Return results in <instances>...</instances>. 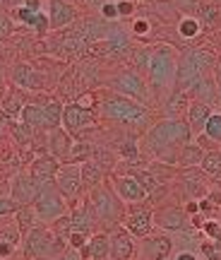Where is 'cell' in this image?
I'll return each instance as SVG.
<instances>
[{
	"label": "cell",
	"instance_id": "cell-24",
	"mask_svg": "<svg viewBox=\"0 0 221 260\" xmlns=\"http://www.w3.org/2000/svg\"><path fill=\"white\" fill-rule=\"evenodd\" d=\"M183 188H185V193L190 195V200H202L209 193L207 178L200 171H195V169H183Z\"/></svg>",
	"mask_w": 221,
	"mask_h": 260
},
{
	"label": "cell",
	"instance_id": "cell-22",
	"mask_svg": "<svg viewBox=\"0 0 221 260\" xmlns=\"http://www.w3.org/2000/svg\"><path fill=\"white\" fill-rule=\"evenodd\" d=\"M110 255V241L106 232H96L89 236V241L80 251V258L82 260H108Z\"/></svg>",
	"mask_w": 221,
	"mask_h": 260
},
{
	"label": "cell",
	"instance_id": "cell-9",
	"mask_svg": "<svg viewBox=\"0 0 221 260\" xmlns=\"http://www.w3.org/2000/svg\"><path fill=\"white\" fill-rule=\"evenodd\" d=\"M53 186L60 190L67 205H75L84 193V186H82V174H80V164H72V161H65L58 167L55 171V181Z\"/></svg>",
	"mask_w": 221,
	"mask_h": 260
},
{
	"label": "cell",
	"instance_id": "cell-28",
	"mask_svg": "<svg viewBox=\"0 0 221 260\" xmlns=\"http://www.w3.org/2000/svg\"><path fill=\"white\" fill-rule=\"evenodd\" d=\"M19 121H22V125H27L29 130H44V104L27 102L22 113H19Z\"/></svg>",
	"mask_w": 221,
	"mask_h": 260
},
{
	"label": "cell",
	"instance_id": "cell-4",
	"mask_svg": "<svg viewBox=\"0 0 221 260\" xmlns=\"http://www.w3.org/2000/svg\"><path fill=\"white\" fill-rule=\"evenodd\" d=\"M99 113L103 121L118 123V125H147L149 111L144 104L120 96V94H108L101 104H99Z\"/></svg>",
	"mask_w": 221,
	"mask_h": 260
},
{
	"label": "cell",
	"instance_id": "cell-47",
	"mask_svg": "<svg viewBox=\"0 0 221 260\" xmlns=\"http://www.w3.org/2000/svg\"><path fill=\"white\" fill-rule=\"evenodd\" d=\"M0 198H10V181H0Z\"/></svg>",
	"mask_w": 221,
	"mask_h": 260
},
{
	"label": "cell",
	"instance_id": "cell-1",
	"mask_svg": "<svg viewBox=\"0 0 221 260\" xmlns=\"http://www.w3.org/2000/svg\"><path fill=\"white\" fill-rule=\"evenodd\" d=\"M142 142L149 154L161 159L164 164H175L180 147L193 142V130L185 123V118H164L144 133Z\"/></svg>",
	"mask_w": 221,
	"mask_h": 260
},
{
	"label": "cell",
	"instance_id": "cell-21",
	"mask_svg": "<svg viewBox=\"0 0 221 260\" xmlns=\"http://www.w3.org/2000/svg\"><path fill=\"white\" fill-rule=\"evenodd\" d=\"M22 241H24V236H22L15 222H8L5 226H0V260L12 258L22 248Z\"/></svg>",
	"mask_w": 221,
	"mask_h": 260
},
{
	"label": "cell",
	"instance_id": "cell-18",
	"mask_svg": "<svg viewBox=\"0 0 221 260\" xmlns=\"http://www.w3.org/2000/svg\"><path fill=\"white\" fill-rule=\"evenodd\" d=\"M58 167H60V161L55 157H51V154H39L31 164H29V174H31V178H34V183H36V188L41 190V188L46 186H53L55 181V171H58Z\"/></svg>",
	"mask_w": 221,
	"mask_h": 260
},
{
	"label": "cell",
	"instance_id": "cell-14",
	"mask_svg": "<svg viewBox=\"0 0 221 260\" xmlns=\"http://www.w3.org/2000/svg\"><path fill=\"white\" fill-rule=\"evenodd\" d=\"M110 188L116 190V195L125 205H135L147 200V190L139 186V181L132 174H116V176H110Z\"/></svg>",
	"mask_w": 221,
	"mask_h": 260
},
{
	"label": "cell",
	"instance_id": "cell-19",
	"mask_svg": "<svg viewBox=\"0 0 221 260\" xmlns=\"http://www.w3.org/2000/svg\"><path fill=\"white\" fill-rule=\"evenodd\" d=\"M72 147H75V140H72V135H70L65 128H55V130H51V133H48L46 149H48V154H51V157H55L60 164L70 161Z\"/></svg>",
	"mask_w": 221,
	"mask_h": 260
},
{
	"label": "cell",
	"instance_id": "cell-33",
	"mask_svg": "<svg viewBox=\"0 0 221 260\" xmlns=\"http://www.w3.org/2000/svg\"><path fill=\"white\" fill-rule=\"evenodd\" d=\"M200 169H202V174H207V176L219 178L221 176V152L219 149H207Z\"/></svg>",
	"mask_w": 221,
	"mask_h": 260
},
{
	"label": "cell",
	"instance_id": "cell-20",
	"mask_svg": "<svg viewBox=\"0 0 221 260\" xmlns=\"http://www.w3.org/2000/svg\"><path fill=\"white\" fill-rule=\"evenodd\" d=\"M48 22L51 29H63L77 19V8L67 0H48Z\"/></svg>",
	"mask_w": 221,
	"mask_h": 260
},
{
	"label": "cell",
	"instance_id": "cell-42",
	"mask_svg": "<svg viewBox=\"0 0 221 260\" xmlns=\"http://www.w3.org/2000/svg\"><path fill=\"white\" fill-rule=\"evenodd\" d=\"M12 29H15V24H12V19L5 15V12H0V39H5L12 34Z\"/></svg>",
	"mask_w": 221,
	"mask_h": 260
},
{
	"label": "cell",
	"instance_id": "cell-32",
	"mask_svg": "<svg viewBox=\"0 0 221 260\" xmlns=\"http://www.w3.org/2000/svg\"><path fill=\"white\" fill-rule=\"evenodd\" d=\"M128 174H132V176L137 178L139 186L147 190V198H149V195H154L159 188L164 186V183H161V181L157 178V174H154V171H152L149 167H147V169H130Z\"/></svg>",
	"mask_w": 221,
	"mask_h": 260
},
{
	"label": "cell",
	"instance_id": "cell-41",
	"mask_svg": "<svg viewBox=\"0 0 221 260\" xmlns=\"http://www.w3.org/2000/svg\"><path fill=\"white\" fill-rule=\"evenodd\" d=\"M116 5H118V17L135 15V3H132V0H116Z\"/></svg>",
	"mask_w": 221,
	"mask_h": 260
},
{
	"label": "cell",
	"instance_id": "cell-13",
	"mask_svg": "<svg viewBox=\"0 0 221 260\" xmlns=\"http://www.w3.org/2000/svg\"><path fill=\"white\" fill-rule=\"evenodd\" d=\"M137 253L144 260H168L173 253V239L168 234H149L139 239Z\"/></svg>",
	"mask_w": 221,
	"mask_h": 260
},
{
	"label": "cell",
	"instance_id": "cell-29",
	"mask_svg": "<svg viewBox=\"0 0 221 260\" xmlns=\"http://www.w3.org/2000/svg\"><path fill=\"white\" fill-rule=\"evenodd\" d=\"M24 104H27L24 94L19 92L17 87H12V89L8 92V96L0 102V111L5 113L8 118H19V113H22V109H24Z\"/></svg>",
	"mask_w": 221,
	"mask_h": 260
},
{
	"label": "cell",
	"instance_id": "cell-2",
	"mask_svg": "<svg viewBox=\"0 0 221 260\" xmlns=\"http://www.w3.org/2000/svg\"><path fill=\"white\" fill-rule=\"evenodd\" d=\"M87 200H89V207H92L94 217H96V226L99 232H113L123 226V219H125V212H128V205L120 200L116 190L110 188V183L103 181L101 186L92 188L87 193Z\"/></svg>",
	"mask_w": 221,
	"mask_h": 260
},
{
	"label": "cell",
	"instance_id": "cell-11",
	"mask_svg": "<svg viewBox=\"0 0 221 260\" xmlns=\"http://www.w3.org/2000/svg\"><path fill=\"white\" fill-rule=\"evenodd\" d=\"M10 82L15 84L17 89L41 92V89L46 87V75L29 63H15L10 68Z\"/></svg>",
	"mask_w": 221,
	"mask_h": 260
},
{
	"label": "cell",
	"instance_id": "cell-38",
	"mask_svg": "<svg viewBox=\"0 0 221 260\" xmlns=\"http://www.w3.org/2000/svg\"><path fill=\"white\" fill-rule=\"evenodd\" d=\"M19 210V205L12 198H0V217H12Z\"/></svg>",
	"mask_w": 221,
	"mask_h": 260
},
{
	"label": "cell",
	"instance_id": "cell-10",
	"mask_svg": "<svg viewBox=\"0 0 221 260\" xmlns=\"http://www.w3.org/2000/svg\"><path fill=\"white\" fill-rule=\"evenodd\" d=\"M123 226H125L135 239H144L149 234H154V210L147 207V205L135 203L128 212H125Z\"/></svg>",
	"mask_w": 221,
	"mask_h": 260
},
{
	"label": "cell",
	"instance_id": "cell-17",
	"mask_svg": "<svg viewBox=\"0 0 221 260\" xmlns=\"http://www.w3.org/2000/svg\"><path fill=\"white\" fill-rule=\"evenodd\" d=\"M108 241H110L108 260H132L135 258L137 243H135V236H132L125 226H118V229L108 232Z\"/></svg>",
	"mask_w": 221,
	"mask_h": 260
},
{
	"label": "cell",
	"instance_id": "cell-30",
	"mask_svg": "<svg viewBox=\"0 0 221 260\" xmlns=\"http://www.w3.org/2000/svg\"><path fill=\"white\" fill-rule=\"evenodd\" d=\"M190 106V94L173 92L166 102V118H185V111Z\"/></svg>",
	"mask_w": 221,
	"mask_h": 260
},
{
	"label": "cell",
	"instance_id": "cell-45",
	"mask_svg": "<svg viewBox=\"0 0 221 260\" xmlns=\"http://www.w3.org/2000/svg\"><path fill=\"white\" fill-rule=\"evenodd\" d=\"M173 260H200V258H197L193 251H180V253H175Z\"/></svg>",
	"mask_w": 221,
	"mask_h": 260
},
{
	"label": "cell",
	"instance_id": "cell-12",
	"mask_svg": "<svg viewBox=\"0 0 221 260\" xmlns=\"http://www.w3.org/2000/svg\"><path fill=\"white\" fill-rule=\"evenodd\" d=\"M94 123H96V116L89 109H82L77 102L65 104L63 109V128L70 133V135H82L84 130H92Z\"/></svg>",
	"mask_w": 221,
	"mask_h": 260
},
{
	"label": "cell",
	"instance_id": "cell-44",
	"mask_svg": "<svg viewBox=\"0 0 221 260\" xmlns=\"http://www.w3.org/2000/svg\"><path fill=\"white\" fill-rule=\"evenodd\" d=\"M207 200H209L214 207H221V190H219V188H209V193H207Z\"/></svg>",
	"mask_w": 221,
	"mask_h": 260
},
{
	"label": "cell",
	"instance_id": "cell-50",
	"mask_svg": "<svg viewBox=\"0 0 221 260\" xmlns=\"http://www.w3.org/2000/svg\"><path fill=\"white\" fill-rule=\"evenodd\" d=\"M0 3H3V0H0Z\"/></svg>",
	"mask_w": 221,
	"mask_h": 260
},
{
	"label": "cell",
	"instance_id": "cell-16",
	"mask_svg": "<svg viewBox=\"0 0 221 260\" xmlns=\"http://www.w3.org/2000/svg\"><path fill=\"white\" fill-rule=\"evenodd\" d=\"M36 195H39V188L29 171H17L15 176L10 178V198H12L19 207L31 205L36 200Z\"/></svg>",
	"mask_w": 221,
	"mask_h": 260
},
{
	"label": "cell",
	"instance_id": "cell-43",
	"mask_svg": "<svg viewBox=\"0 0 221 260\" xmlns=\"http://www.w3.org/2000/svg\"><path fill=\"white\" fill-rule=\"evenodd\" d=\"M132 34H135V37H147L149 19H135V22H132Z\"/></svg>",
	"mask_w": 221,
	"mask_h": 260
},
{
	"label": "cell",
	"instance_id": "cell-36",
	"mask_svg": "<svg viewBox=\"0 0 221 260\" xmlns=\"http://www.w3.org/2000/svg\"><path fill=\"white\" fill-rule=\"evenodd\" d=\"M202 234L209 239V241L221 243V222H216V219H204Z\"/></svg>",
	"mask_w": 221,
	"mask_h": 260
},
{
	"label": "cell",
	"instance_id": "cell-7",
	"mask_svg": "<svg viewBox=\"0 0 221 260\" xmlns=\"http://www.w3.org/2000/svg\"><path fill=\"white\" fill-rule=\"evenodd\" d=\"M31 207H34V212H36L41 224H53L55 219H60V217H65V214L70 212L67 200L60 195V190L55 186L41 188L36 195V200L31 203Z\"/></svg>",
	"mask_w": 221,
	"mask_h": 260
},
{
	"label": "cell",
	"instance_id": "cell-39",
	"mask_svg": "<svg viewBox=\"0 0 221 260\" xmlns=\"http://www.w3.org/2000/svg\"><path fill=\"white\" fill-rule=\"evenodd\" d=\"M202 255L207 260H221V243H202Z\"/></svg>",
	"mask_w": 221,
	"mask_h": 260
},
{
	"label": "cell",
	"instance_id": "cell-5",
	"mask_svg": "<svg viewBox=\"0 0 221 260\" xmlns=\"http://www.w3.org/2000/svg\"><path fill=\"white\" fill-rule=\"evenodd\" d=\"M216 58L207 48H190L178 58V73H175V89L173 92H188L200 77L209 75Z\"/></svg>",
	"mask_w": 221,
	"mask_h": 260
},
{
	"label": "cell",
	"instance_id": "cell-34",
	"mask_svg": "<svg viewBox=\"0 0 221 260\" xmlns=\"http://www.w3.org/2000/svg\"><path fill=\"white\" fill-rule=\"evenodd\" d=\"M200 31H202V22L197 17H193V15H185V17H180V22H178V34L183 39H195L200 37Z\"/></svg>",
	"mask_w": 221,
	"mask_h": 260
},
{
	"label": "cell",
	"instance_id": "cell-26",
	"mask_svg": "<svg viewBox=\"0 0 221 260\" xmlns=\"http://www.w3.org/2000/svg\"><path fill=\"white\" fill-rule=\"evenodd\" d=\"M204 152H207V149L200 147L197 142H188V145L180 147L175 164L180 169H200V164H202V159H204Z\"/></svg>",
	"mask_w": 221,
	"mask_h": 260
},
{
	"label": "cell",
	"instance_id": "cell-46",
	"mask_svg": "<svg viewBox=\"0 0 221 260\" xmlns=\"http://www.w3.org/2000/svg\"><path fill=\"white\" fill-rule=\"evenodd\" d=\"M183 210H185L188 214H197V212H200V203H197V200H190V203L185 205Z\"/></svg>",
	"mask_w": 221,
	"mask_h": 260
},
{
	"label": "cell",
	"instance_id": "cell-15",
	"mask_svg": "<svg viewBox=\"0 0 221 260\" xmlns=\"http://www.w3.org/2000/svg\"><path fill=\"white\" fill-rule=\"evenodd\" d=\"M154 226L164 232H185L190 226V217L178 205H166L154 210Z\"/></svg>",
	"mask_w": 221,
	"mask_h": 260
},
{
	"label": "cell",
	"instance_id": "cell-37",
	"mask_svg": "<svg viewBox=\"0 0 221 260\" xmlns=\"http://www.w3.org/2000/svg\"><path fill=\"white\" fill-rule=\"evenodd\" d=\"M99 12H101L103 19H118V5H116V0H103L101 5H99Z\"/></svg>",
	"mask_w": 221,
	"mask_h": 260
},
{
	"label": "cell",
	"instance_id": "cell-6",
	"mask_svg": "<svg viewBox=\"0 0 221 260\" xmlns=\"http://www.w3.org/2000/svg\"><path fill=\"white\" fill-rule=\"evenodd\" d=\"M22 251L29 260H53L60 258L63 253H67V241L55 236L48 224H39L36 229H31L24 236Z\"/></svg>",
	"mask_w": 221,
	"mask_h": 260
},
{
	"label": "cell",
	"instance_id": "cell-8",
	"mask_svg": "<svg viewBox=\"0 0 221 260\" xmlns=\"http://www.w3.org/2000/svg\"><path fill=\"white\" fill-rule=\"evenodd\" d=\"M108 87L113 89V94L135 99V102L144 104V106L149 102V84L137 70H120V73H116L108 80Z\"/></svg>",
	"mask_w": 221,
	"mask_h": 260
},
{
	"label": "cell",
	"instance_id": "cell-40",
	"mask_svg": "<svg viewBox=\"0 0 221 260\" xmlns=\"http://www.w3.org/2000/svg\"><path fill=\"white\" fill-rule=\"evenodd\" d=\"M120 154L125 159H135L139 154V147H137V142L135 140H128V142H123L120 145Z\"/></svg>",
	"mask_w": 221,
	"mask_h": 260
},
{
	"label": "cell",
	"instance_id": "cell-35",
	"mask_svg": "<svg viewBox=\"0 0 221 260\" xmlns=\"http://www.w3.org/2000/svg\"><path fill=\"white\" fill-rule=\"evenodd\" d=\"M200 135H204L212 145H221V113H212L209 116V121H207V125H204V130Z\"/></svg>",
	"mask_w": 221,
	"mask_h": 260
},
{
	"label": "cell",
	"instance_id": "cell-27",
	"mask_svg": "<svg viewBox=\"0 0 221 260\" xmlns=\"http://www.w3.org/2000/svg\"><path fill=\"white\" fill-rule=\"evenodd\" d=\"M63 109L65 104L58 99H48L44 102V130L51 133L55 128H63Z\"/></svg>",
	"mask_w": 221,
	"mask_h": 260
},
{
	"label": "cell",
	"instance_id": "cell-25",
	"mask_svg": "<svg viewBox=\"0 0 221 260\" xmlns=\"http://www.w3.org/2000/svg\"><path fill=\"white\" fill-rule=\"evenodd\" d=\"M80 174H82L84 190L89 193L92 188H96V186H101L103 183V178H106V169H103L96 159H87V161L80 164Z\"/></svg>",
	"mask_w": 221,
	"mask_h": 260
},
{
	"label": "cell",
	"instance_id": "cell-3",
	"mask_svg": "<svg viewBox=\"0 0 221 260\" xmlns=\"http://www.w3.org/2000/svg\"><path fill=\"white\" fill-rule=\"evenodd\" d=\"M175 73H178V53L168 44H159L152 48L147 65V84L149 89L161 94H173L175 89Z\"/></svg>",
	"mask_w": 221,
	"mask_h": 260
},
{
	"label": "cell",
	"instance_id": "cell-23",
	"mask_svg": "<svg viewBox=\"0 0 221 260\" xmlns=\"http://www.w3.org/2000/svg\"><path fill=\"white\" fill-rule=\"evenodd\" d=\"M212 113L214 111H212V106H209V104H204V102H190L188 111H185V123L190 125L193 135H200V133H202Z\"/></svg>",
	"mask_w": 221,
	"mask_h": 260
},
{
	"label": "cell",
	"instance_id": "cell-49",
	"mask_svg": "<svg viewBox=\"0 0 221 260\" xmlns=\"http://www.w3.org/2000/svg\"><path fill=\"white\" fill-rule=\"evenodd\" d=\"M5 219H8V217H0V226H5V224H8Z\"/></svg>",
	"mask_w": 221,
	"mask_h": 260
},
{
	"label": "cell",
	"instance_id": "cell-31",
	"mask_svg": "<svg viewBox=\"0 0 221 260\" xmlns=\"http://www.w3.org/2000/svg\"><path fill=\"white\" fill-rule=\"evenodd\" d=\"M12 217H15V224H17V229L22 232V236H27L31 229H36L39 224H41L31 205H24V207H19V210L12 214Z\"/></svg>",
	"mask_w": 221,
	"mask_h": 260
},
{
	"label": "cell",
	"instance_id": "cell-48",
	"mask_svg": "<svg viewBox=\"0 0 221 260\" xmlns=\"http://www.w3.org/2000/svg\"><path fill=\"white\" fill-rule=\"evenodd\" d=\"M216 87H219V96H221V63L216 68Z\"/></svg>",
	"mask_w": 221,
	"mask_h": 260
}]
</instances>
